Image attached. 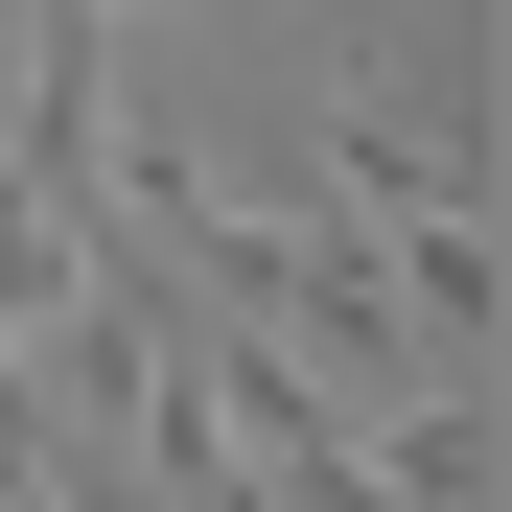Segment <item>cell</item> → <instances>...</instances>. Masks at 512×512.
Instances as JSON below:
<instances>
[{"mask_svg":"<svg viewBox=\"0 0 512 512\" xmlns=\"http://www.w3.org/2000/svg\"><path fill=\"white\" fill-rule=\"evenodd\" d=\"M326 187H350L373 233H419V326H489V233H466V187H443V140L396 117V70H326Z\"/></svg>","mask_w":512,"mask_h":512,"instance_id":"1","label":"cell"},{"mask_svg":"<svg viewBox=\"0 0 512 512\" xmlns=\"http://www.w3.org/2000/svg\"><path fill=\"white\" fill-rule=\"evenodd\" d=\"M94 24H117V0H94Z\"/></svg>","mask_w":512,"mask_h":512,"instance_id":"2","label":"cell"}]
</instances>
